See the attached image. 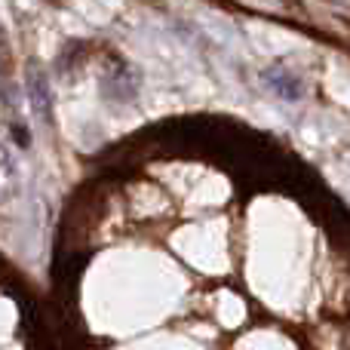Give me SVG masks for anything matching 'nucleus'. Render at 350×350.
Here are the masks:
<instances>
[{
  "instance_id": "obj_1",
  "label": "nucleus",
  "mask_w": 350,
  "mask_h": 350,
  "mask_svg": "<svg viewBox=\"0 0 350 350\" xmlns=\"http://www.w3.org/2000/svg\"><path fill=\"white\" fill-rule=\"evenodd\" d=\"M28 98L34 114L40 117L43 123H53V96H49V80L43 71L31 68L28 71Z\"/></svg>"
},
{
  "instance_id": "obj_2",
  "label": "nucleus",
  "mask_w": 350,
  "mask_h": 350,
  "mask_svg": "<svg viewBox=\"0 0 350 350\" xmlns=\"http://www.w3.org/2000/svg\"><path fill=\"white\" fill-rule=\"evenodd\" d=\"M265 83L271 86L280 98H289V102H298V98H301V80H298L292 71H283V68H267Z\"/></svg>"
}]
</instances>
